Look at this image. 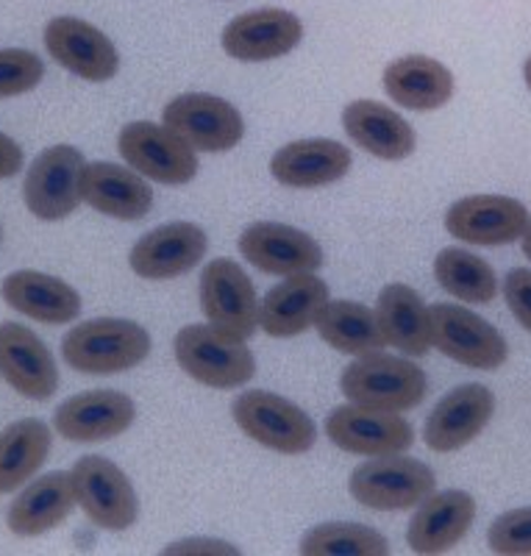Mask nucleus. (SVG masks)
<instances>
[{
	"instance_id": "obj_1",
	"label": "nucleus",
	"mask_w": 531,
	"mask_h": 556,
	"mask_svg": "<svg viewBox=\"0 0 531 556\" xmlns=\"http://www.w3.org/2000/svg\"><path fill=\"white\" fill-rule=\"evenodd\" d=\"M151 354V334L140 323L123 317H98L78 323L62 340L67 367L87 376L126 374Z\"/></svg>"
},
{
	"instance_id": "obj_2",
	"label": "nucleus",
	"mask_w": 531,
	"mask_h": 556,
	"mask_svg": "<svg viewBox=\"0 0 531 556\" xmlns=\"http://www.w3.org/2000/svg\"><path fill=\"white\" fill-rule=\"evenodd\" d=\"M173 354L184 374L198 384L215 390H235L256 374V359L248 351L245 340L217 329V326H187L173 340Z\"/></svg>"
},
{
	"instance_id": "obj_3",
	"label": "nucleus",
	"mask_w": 531,
	"mask_h": 556,
	"mask_svg": "<svg viewBox=\"0 0 531 556\" xmlns=\"http://www.w3.org/2000/svg\"><path fill=\"white\" fill-rule=\"evenodd\" d=\"M342 395L351 404L376 406V409L406 412L415 409L429 392L423 367L401 356H387L381 351L365 354L342 370Z\"/></svg>"
},
{
	"instance_id": "obj_4",
	"label": "nucleus",
	"mask_w": 531,
	"mask_h": 556,
	"mask_svg": "<svg viewBox=\"0 0 531 556\" xmlns=\"http://www.w3.org/2000/svg\"><path fill=\"white\" fill-rule=\"evenodd\" d=\"M437 479L429 465L409 456L387 454L365 462L351 473L349 490L362 506L379 513L412 509L434 493Z\"/></svg>"
},
{
	"instance_id": "obj_5",
	"label": "nucleus",
	"mask_w": 531,
	"mask_h": 556,
	"mask_svg": "<svg viewBox=\"0 0 531 556\" xmlns=\"http://www.w3.org/2000/svg\"><path fill=\"white\" fill-rule=\"evenodd\" d=\"M231 415L253 443L279 454H306L317 440L315 420L298 404L267 390L242 392Z\"/></svg>"
},
{
	"instance_id": "obj_6",
	"label": "nucleus",
	"mask_w": 531,
	"mask_h": 556,
	"mask_svg": "<svg viewBox=\"0 0 531 556\" xmlns=\"http://www.w3.org/2000/svg\"><path fill=\"white\" fill-rule=\"evenodd\" d=\"M78 506L89 523L106 531H126L140 518V501L131 481L106 456H81L73 465Z\"/></svg>"
},
{
	"instance_id": "obj_7",
	"label": "nucleus",
	"mask_w": 531,
	"mask_h": 556,
	"mask_svg": "<svg viewBox=\"0 0 531 556\" xmlns=\"http://www.w3.org/2000/svg\"><path fill=\"white\" fill-rule=\"evenodd\" d=\"M431 312V342L440 354L473 370H498L509 356L504 334L484 317L456 304H434Z\"/></svg>"
},
{
	"instance_id": "obj_8",
	"label": "nucleus",
	"mask_w": 531,
	"mask_h": 556,
	"mask_svg": "<svg viewBox=\"0 0 531 556\" xmlns=\"http://www.w3.org/2000/svg\"><path fill=\"white\" fill-rule=\"evenodd\" d=\"M117 148L128 167L159 184L178 187L198 176L195 148L167 126H156L151 121L128 123L117 137Z\"/></svg>"
},
{
	"instance_id": "obj_9",
	"label": "nucleus",
	"mask_w": 531,
	"mask_h": 556,
	"mask_svg": "<svg viewBox=\"0 0 531 556\" xmlns=\"http://www.w3.org/2000/svg\"><path fill=\"white\" fill-rule=\"evenodd\" d=\"M84 156L73 146H53L34 159L28 167L23 198L34 217L39 220H64L78 208L81 198Z\"/></svg>"
},
{
	"instance_id": "obj_10",
	"label": "nucleus",
	"mask_w": 531,
	"mask_h": 556,
	"mask_svg": "<svg viewBox=\"0 0 531 556\" xmlns=\"http://www.w3.org/2000/svg\"><path fill=\"white\" fill-rule=\"evenodd\" d=\"M326 434L337 448L356 456L404 454L415 443V429L399 412L365 404L337 406L326 417Z\"/></svg>"
},
{
	"instance_id": "obj_11",
	"label": "nucleus",
	"mask_w": 531,
	"mask_h": 556,
	"mask_svg": "<svg viewBox=\"0 0 531 556\" xmlns=\"http://www.w3.org/2000/svg\"><path fill=\"white\" fill-rule=\"evenodd\" d=\"M162 123L203 153L231 151L245 137L242 114L228 101L206 96V92H187V96L173 98L162 112Z\"/></svg>"
},
{
	"instance_id": "obj_12",
	"label": "nucleus",
	"mask_w": 531,
	"mask_h": 556,
	"mask_svg": "<svg viewBox=\"0 0 531 556\" xmlns=\"http://www.w3.org/2000/svg\"><path fill=\"white\" fill-rule=\"evenodd\" d=\"M201 309L212 326L248 340L260 326V298L237 262L215 260L201 273Z\"/></svg>"
},
{
	"instance_id": "obj_13",
	"label": "nucleus",
	"mask_w": 531,
	"mask_h": 556,
	"mask_svg": "<svg viewBox=\"0 0 531 556\" xmlns=\"http://www.w3.org/2000/svg\"><path fill=\"white\" fill-rule=\"evenodd\" d=\"M42 39L53 62L76 73L84 81L103 84L117 76V70H121V53L112 39L87 20L53 17L45 26Z\"/></svg>"
},
{
	"instance_id": "obj_14",
	"label": "nucleus",
	"mask_w": 531,
	"mask_h": 556,
	"mask_svg": "<svg viewBox=\"0 0 531 556\" xmlns=\"http://www.w3.org/2000/svg\"><path fill=\"white\" fill-rule=\"evenodd\" d=\"M529 226V208L506 195H470L445 212V231L468 245H509Z\"/></svg>"
},
{
	"instance_id": "obj_15",
	"label": "nucleus",
	"mask_w": 531,
	"mask_h": 556,
	"mask_svg": "<svg viewBox=\"0 0 531 556\" xmlns=\"http://www.w3.org/2000/svg\"><path fill=\"white\" fill-rule=\"evenodd\" d=\"M495 412V395L484 384H462L431 409L423 426V443L437 454L465 448L484 431Z\"/></svg>"
},
{
	"instance_id": "obj_16",
	"label": "nucleus",
	"mask_w": 531,
	"mask_h": 556,
	"mask_svg": "<svg viewBox=\"0 0 531 556\" xmlns=\"http://www.w3.org/2000/svg\"><path fill=\"white\" fill-rule=\"evenodd\" d=\"M206 231L195 223H167L148 231L128 253V265L148 281H167L190 273L206 256Z\"/></svg>"
},
{
	"instance_id": "obj_17",
	"label": "nucleus",
	"mask_w": 531,
	"mask_h": 556,
	"mask_svg": "<svg viewBox=\"0 0 531 556\" xmlns=\"http://www.w3.org/2000/svg\"><path fill=\"white\" fill-rule=\"evenodd\" d=\"M304 37V23L287 9H253L223 28V51L237 62L287 56Z\"/></svg>"
},
{
	"instance_id": "obj_18",
	"label": "nucleus",
	"mask_w": 531,
	"mask_h": 556,
	"mask_svg": "<svg viewBox=\"0 0 531 556\" xmlns=\"http://www.w3.org/2000/svg\"><path fill=\"white\" fill-rule=\"evenodd\" d=\"M137 417V406L126 392L89 390L64 401L53 415V426L71 443H103L121 437Z\"/></svg>"
},
{
	"instance_id": "obj_19",
	"label": "nucleus",
	"mask_w": 531,
	"mask_h": 556,
	"mask_svg": "<svg viewBox=\"0 0 531 556\" xmlns=\"http://www.w3.org/2000/svg\"><path fill=\"white\" fill-rule=\"evenodd\" d=\"M0 376L31 401H48L59 387L56 359L23 323H0Z\"/></svg>"
},
{
	"instance_id": "obj_20",
	"label": "nucleus",
	"mask_w": 531,
	"mask_h": 556,
	"mask_svg": "<svg viewBox=\"0 0 531 556\" xmlns=\"http://www.w3.org/2000/svg\"><path fill=\"white\" fill-rule=\"evenodd\" d=\"M240 253L273 276H295L315 273L323 265V248L312 235L285 223H253L240 235Z\"/></svg>"
},
{
	"instance_id": "obj_21",
	"label": "nucleus",
	"mask_w": 531,
	"mask_h": 556,
	"mask_svg": "<svg viewBox=\"0 0 531 556\" xmlns=\"http://www.w3.org/2000/svg\"><path fill=\"white\" fill-rule=\"evenodd\" d=\"M329 301V287L323 278L315 273H295L267 292L260 306V326L276 340L304 334Z\"/></svg>"
},
{
	"instance_id": "obj_22",
	"label": "nucleus",
	"mask_w": 531,
	"mask_h": 556,
	"mask_svg": "<svg viewBox=\"0 0 531 556\" xmlns=\"http://www.w3.org/2000/svg\"><path fill=\"white\" fill-rule=\"evenodd\" d=\"M354 165V156L337 139H298L279 148L270 159L273 178L292 190H315L340 181Z\"/></svg>"
},
{
	"instance_id": "obj_23",
	"label": "nucleus",
	"mask_w": 531,
	"mask_h": 556,
	"mask_svg": "<svg viewBox=\"0 0 531 556\" xmlns=\"http://www.w3.org/2000/svg\"><path fill=\"white\" fill-rule=\"evenodd\" d=\"M476 520L473 495L462 490L431 493L406 529V545L415 554H445L470 531Z\"/></svg>"
},
{
	"instance_id": "obj_24",
	"label": "nucleus",
	"mask_w": 531,
	"mask_h": 556,
	"mask_svg": "<svg viewBox=\"0 0 531 556\" xmlns=\"http://www.w3.org/2000/svg\"><path fill=\"white\" fill-rule=\"evenodd\" d=\"M81 198L114 220H142L153 206V190L140 173L112 162H89L81 170Z\"/></svg>"
},
{
	"instance_id": "obj_25",
	"label": "nucleus",
	"mask_w": 531,
	"mask_h": 556,
	"mask_svg": "<svg viewBox=\"0 0 531 556\" xmlns=\"http://www.w3.org/2000/svg\"><path fill=\"white\" fill-rule=\"evenodd\" d=\"M0 295L14 312L48 326H64L81 315V295L62 278L39 270H17L7 276Z\"/></svg>"
},
{
	"instance_id": "obj_26",
	"label": "nucleus",
	"mask_w": 531,
	"mask_h": 556,
	"mask_svg": "<svg viewBox=\"0 0 531 556\" xmlns=\"http://www.w3.org/2000/svg\"><path fill=\"white\" fill-rule=\"evenodd\" d=\"M342 126L362 151L384 162H401L412 156L418 146V137L409 123L395 109L379 101L349 103L342 112Z\"/></svg>"
},
{
	"instance_id": "obj_27",
	"label": "nucleus",
	"mask_w": 531,
	"mask_h": 556,
	"mask_svg": "<svg viewBox=\"0 0 531 556\" xmlns=\"http://www.w3.org/2000/svg\"><path fill=\"white\" fill-rule=\"evenodd\" d=\"M78 504L73 473L53 470L42 479L31 481L9 506L7 523L17 538H39L45 531L56 529L67 520L73 506Z\"/></svg>"
},
{
	"instance_id": "obj_28",
	"label": "nucleus",
	"mask_w": 531,
	"mask_h": 556,
	"mask_svg": "<svg viewBox=\"0 0 531 556\" xmlns=\"http://www.w3.org/2000/svg\"><path fill=\"white\" fill-rule=\"evenodd\" d=\"M384 89L395 103L412 112L443 109L454 96V73L431 56H401L384 67Z\"/></svg>"
},
{
	"instance_id": "obj_29",
	"label": "nucleus",
	"mask_w": 531,
	"mask_h": 556,
	"mask_svg": "<svg viewBox=\"0 0 531 556\" xmlns=\"http://www.w3.org/2000/svg\"><path fill=\"white\" fill-rule=\"evenodd\" d=\"M376 317L387 337L406 356H426L431 351V312L423 298L406 285H390L381 290Z\"/></svg>"
},
{
	"instance_id": "obj_30",
	"label": "nucleus",
	"mask_w": 531,
	"mask_h": 556,
	"mask_svg": "<svg viewBox=\"0 0 531 556\" xmlns=\"http://www.w3.org/2000/svg\"><path fill=\"white\" fill-rule=\"evenodd\" d=\"M53 434L37 417H23L0 431V495H9L37 476L48 454Z\"/></svg>"
},
{
	"instance_id": "obj_31",
	"label": "nucleus",
	"mask_w": 531,
	"mask_h": 556,
	"mask_svg": "<svg viewBox=\"0 0 531 556\" xmlns=\"http://www.w3.org/2000/svg\"><path fill=\"white\" fill-rule=\"evenodd\" d=\"M315 329L334 351L349 356L376 354L387 345L376 312L356 301H329L317 315Z\"/></svg>"
},
{
	"instance_id": "obj_32",
	"label": "nucleus",
	"mask_w": 531,
	"mask_h": 556,
	"mask_svg": "<svg viewBox=\"0 0 531 556\" xmlns=\"http://www.w3.org/2000/svg\"><path fill=\"white\" fill-rule=\"evenodd\" d=\"M437 285L465 304H490L498 292L495 270L465 248H445L434 260Z\"/></svg>"
},
{
	"instance_id": "obj_33",
	"label": "nucleus",
	"mask_w": 531,
	"mask_h": 556,
	"mask_svg": "<svg viewBox=\"0 0 531 556\" xmlns=\"http://www.w3.org/2000/svg\"><path fill=\"white\" fill-rule=\"evenodd\" d=\"M306 556H384L390 554L384 534L359 523H320L298 545Z\"/></svg>"
},
{
	"instance_id": "obj_34",
	"label": "nucleus",
	"mask_w": 531,
	"mask_h": 556,
	"mask_svg": "<svg viewBox=\"0 0 531 556\" xmlns=\"http://www.w3.org/2000/svg\"><path fill=\"white\" fill-rule=\"evenodd\" d=\"M45 78V62L23 48H3L0 51V98L26 96L39 87Z\"/></svg>"
},
{
	"instance_id": "obj_35",
	"label": "nucleus",
	"mask_w": 531,
	"mask_h": 556,
	"mask_svg": "<svg viewBox=\"0 0 531 556\" xmlns=\"http://www.w3.org/2000/svg\"><path fill=\"white\" fill-rule=\"evenodd\" d=\"M488 545L493 554L531 556V506L495 518L488 531Z\"/></svg>"
},
{
	"instance_id": "obj_36",
	"label": "nucleus",
	"mask_w": 531,
	"mask_h": 556,
	"mask_svg": "<svg viewBox=\"0 0 531 556\" xmlns=\"http://www.w3.org/2000/svg\"><path fill=\"white\" fill-rule=\"evenodd\" d=\"M506 306L515 320L531 334V270L529 267H515L504 278Z\"/></svg>"
},
{
	"instance_id": "obj_37",
	"label": "nucleus",
	"mask_w": 531,
	"mask_h": 556,
	"mask_svg": "<svg viewBox=\"0 0 531 556\" xmlns=\"http://www.w3.org/2000/svg\"><path fill=\"white\" fill-rule=\"evenodd\" d=\"M165 554H237V548L220 540H181L167 545Z\"/></svg>"
},
{
	"instance_id": "obj_38",
	"label": "nucleus",
	"mask_w": 531,
	"mask_h": 556,
	"mask_svg": "<svg viewBox=\"0 0 531 556\" xmlns=\"http://www.w3.org/2000/svg\"><path fill=\"white\" fill-rule=\"evenodd\" d=\"M23 170V148L12 137L0 134V178H12Z\"/></svg>"
},
{
	"instance_id": "obj_39",
	"label": "nucleus",
	"mask_w": 531,
	"mask_h": 556,
	"mask_svg": "<svg viewBox=\"0 0 531 556\" xmlns=\"http://www.w3.org/2000/svg\"><path fill=\"white\" fill-rule=\"evenodd\" d=\"M520 242H523V253L531 260V220H529V226H526V231H523V237H520Z\"/></svg>"
},
{
	"instance_id": "obj_40",
	"label": "nucleus",
	"mask_w": 531,
	"mask_h": 556,
	"mask_svg": "<svg viewBox=\"0 0 531 556\" xmlns=\"http://www.w3.org/2000/svg\"><path fill=\"white\" fill-rule=\"evenodd\" d=\"M523 78H526V87H529V92H531V56L526 59V64H523Z\"/></svg>"
},
{
	"instance_id": "obj_41",
	"label": "nucleus",
	"mask_w": 531,
	"mask_h": 556,
	"mask_svg": "<svg viewBox=\"0 0 531 556\" xmlns=\"http://www.w3.org/2000/svg\"><path fill=\"white\" fill-rule=\"evenodd\" d=\"M0 240H3V228H0Z\"/></svg>"
}]
</instances>
